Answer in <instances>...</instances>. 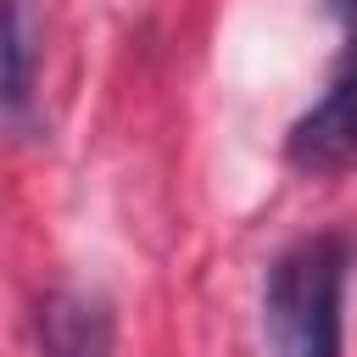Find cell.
<instances>
[{"instance_id": "cell-1", "label": "cell", "mask_w": 357, "mask_h": 357, "mask_svg": "<svg viewBox=\"0 0 357 357\" xmlns=\"http://www.w3.org/2000/svg\"><path fill=\"white\" fill-rule=\"evenodd\" d=\"M346 268L351 245L340 234H312L273 257L262 284V324L279 357H340Z\"/></svg>"}, {"instance_id": "cell-2", "label": "cell", "mask_w": 357, "mask_h": 357, "mask_svg": "<svg viewBox=\"0 0 357 357\" xmlns=\"http://www.w3.org/2000/svg\"><path fill=\"white\" fill-rule=\"evenodd\" d=\"M284 156H290V167H301V173L357 167V45L346 50V61H340V73L329 78L324 100L307 106V112L290 123Z\"/></svg>"}, {"instance_id": "cell-3", "label": "cell", "mask_w": 357, "mask_h": 357, "mask_svg": "<svg viewBox=\"0 0 357 357\" xmlns=\"http://www.w3.org/2000/svg\"><path fill=\"white\" fill-rule=\"evenodd\" d=\"M39 351L45 357H117L112 307L89 290H50L39 301Z\"/></svg>"}, {"instance_id": "cell-4", "label": "cell", "mask_w": 357, "mask_h": 357, "mask_svg": "<svg viewBox=\"0 0 357 357\" xmlns=\"http://www.w3.org/2000/svg\"><path fill=\"white\" fill-rule=\"evenodd\" d=\"M33 73H39V45L28 11L22 0H0V112H22L33 100Z\"/></svg>"}, {"instance_id": "cell-5", "label": "cell", "mask_w": 357, "mask_h": 357, "mask_svg": "<svg viewBox=\"0 0 357 357\" xmlns=\"http://www.w3.org/2000/svg\"><path fill=\"white\" fill-rule=\"evenodd\" d=\"M329 11L335 17H357V0H329Z\"/></svg>"}]
</instances>
